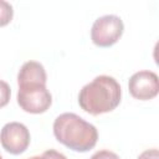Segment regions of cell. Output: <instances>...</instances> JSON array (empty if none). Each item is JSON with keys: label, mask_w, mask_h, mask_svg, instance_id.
<instances>
[{"label": "cell", "mask_w": 159, "mask_h": 159, "mask_svg": "<svg viewBox=\"0 0 159 159\" xmlns=\"http://www.w3.org/2000/svg\"><path fill=\"white\" fill-rule=\"evenodd\" d=\"M120 97L122 89L117 80L101 75L82 87L78 94V103L84 112L98 116L116 109L120 103Z\"/></svg>", "instance_id": "cell-1"}, {"label": "cell", "mask_w": 159, "mask_h": 159, "mask_svg": "<svg viewBox=\"0 0 159 159\" xmlns=\"http://www.w3.org/2000/svg\"><path fill=\"white\" fill-rule=\"evenodd\" d=\"M56 139L67 148L84 153L94 148L98 132L96 127L75 113H62L53 122Z\"/></svg>", "instance_id": "cell-2"}, {"label": "cell", "mask_w": 159, "mask_h": 159, "mask_svg": "<svg viewBox=\"0 0 159 159\" xmlns=\"http://www.w3.org/2000/svg\"><path fill=\"white\" fill-rule=\"evenodd\" d=\"M17 103L25 112L40 114L50 108L52 97L46 88V84L20 83L17 92Z\"/></svg>", "instance_id": "cell-3"}, {"label": "cell", "mask_w": 159, "mask_h": 159, "mask_svg": "<svg viewBox=\"0 0 159 159\" xmlns=\"http://www.w3.org/2000/svg\"><path fill=\"white\" fill-rule=\"evenodd\" d=\"M124 30L123 21L116 15H104L98 17L91 29V39L96 46L109 47L122 36Z\"/></svg>", "instance_id": "cell-4"}, {"label": "cell", "mask_w": 159, "mask_h": 159, "mask_svg": "<svg viewBox=\"0 0 159 159\" xmlns=\"http://www.w3.org/2000/svg\"><path fill=\"white\" fill-rule=\"evenodd\" d=\"M0 143L2 148L10 154H21L30 144V132L22 123H6L0 132Z\"/></svg>", "instance_id": "cell-5"}, {"label": "cell", "mask_w": 159, "mask_h": 159, "mask_svg": "<svg viewBox=\"0 0 159 159\" xmlns=\"http://www.w3.org/2000/svg\"><path fill=\"white\" fill-rule=\"evenodd\" d=\"M130 94L140 101H148L154 98L159 92L158 76L153 71L135 72L128 82Z\"/></svg>", "instance_id": "cell-6"}, {"label": "cell", "mask_w": 159, "mask_h": 159, "mask_svg": "<svg viewBox=\"0 0 159 159\" xmlns=\"http://www.w3.org/2000/svg\"><path fill=\"white\" fill-rule=\"evenodd\" d=\"M47 76L43 66L36 61L25 62L17 75V83H41L46 84Z\"/></svg>", "instance_id": "cell-7"}, {"label": "cell", "mask_w": 159, "mask_h": 159, "mask_svg": "<svg viewBox=\"0 0 159 159\" xmlns=\"http://www.w3.org/2000/svg\"><path fill=\"white\" fill-rule=\"evenodd\" d=\"M14 16V10L12 6L4 0H0V27L6 26Z\"/></svg>", "instance_id": "cell-8"}, {"label": "cell", "mask_w": 159, "mask_h": 159, "mask_svg": "<svg viewBox=\"0 0 159 159\" xmlns=\"http://www.w3.org/2000/svg\"><path fill=\"white\" fill-rule=\"evenodd\" d=\"M10 94H11V89L10 86L5 82L0 80V108L5 107L9 101H10Z\"/></svg>", "instance_id": "cell-9"}, {"label": "cell", "mask_w": 159, "mask_h": 159, "mask_svg": "<svg viewBox=\"0 0 159 159\" xmlns=\"http://www.w3.org/2000/svg\"><path fill=\"white\" fill-rule=\"evenodd\" d=\"M29 159H67V158H66V155H63L62 153H60L57 150L48 149V150L43 152L41 155H35Z\"/></svg>", "instance_id": "cell-10"}, {"label": "cell", "mask_w": 159, "mask_h": 159, "mask_svg": "<svg viewBox=\"0 0 159 159\" xmlns=\"http://www.w3.org/2000/svg\"><path fill=\"white\" fill-rule=\"evenodd\" d=\"M91 159H120L116 153H113V152H111V150H98V152H96L92 157H91Z\"/></svg>", "instance_id": "cell-11"}, {"label": "cell", "mask_w": 159, "mask_h": 159, "mask_svg": "<svg viewBox=\"0 0 159 159\" xmlns=\"http://www.w3.org/2000/svg\"><path fill=\"white\" fill-rule=\"evenodd\" d=\"M137 159H159V152L158 149H148L143 152Z\"/></svg>", "instance_id": "cell-12"}, {"label": "cell", "mask_w": 159, "mask_h": 159, "mask_svg": "<svg viewBox=\"0 0 159 159\" xmlns=\"http://www.w3.org/2000/svg\"><path fill=\"white\" fill-rule=\"evenodd\" d=\"M0 159H2V158H1V155H0Z\"/></svg>", "instance_id": "cell-13"}]
</instances>
